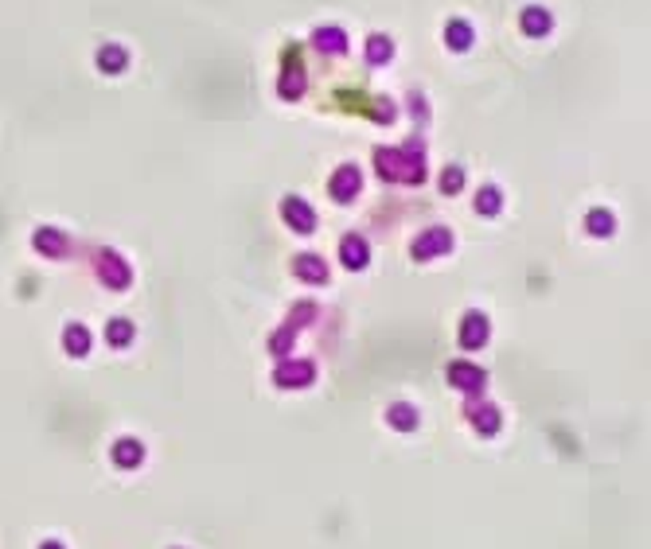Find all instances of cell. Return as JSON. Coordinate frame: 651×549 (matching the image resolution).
Wrapping results in <instances>:
<instances>
[{"label":"cell","instance_id":"9c48e42d","mask_svg":"<svg viewBox=\"0 0 651 549\" xmlns=\"http://www.w3.org/2000/svg\"><path fill=\"white\" fill-rule=\"evenodd\" d=\"M593 222H589V230H597V234H601V230H604V234H608V230H613V215H608V211H593Z\"/></svg>","mask_w":651,"mask_h":549},{"label":"cell","instance_id":"3957f363","mask_svg":"<svg viewBox=\"0 0 651 549\" xmlns=\"http://www.w3.org/2000/svg\"><path fill=\"white\" fill-rule=\"evenodd\" d=\"M285 215H289V222H297L301 230H312V215H308V207H304L301 199H289V203H285Z\"/></svg>","mask_w":651,"mask_h":549},{"label":"cell","instance_id":"8fae6325","mask_svg":"<svg viewBox=\"0 0 651 549\" xmlns=\"http://www.w3.org/2000/svg\"><path fill=\"white\" fill-rule=\"evenodd\" d=\"M382 55H386V59H390V43H386V39H374V43H371V59L378 62V59H382Z\"/></svg>","mask_w":651,"mask_h":549},{"label":"cell","instance_id":"4fadbf2b","mask_svg":"<svg viewBox=\"0 0 651 549\" xmlns=\"http://www.w3.org/2000/svg\"><path fill=\"white\" fill-rule=\"evenodd\" d=\"M441 183H445V191H457V187H460V167L445 172V179H441Z\"/></svg>","mask_w":651,"mask_h":549},{"label":"cell","instance_id":"30bf717a","mask_svg":"<svg viewBox=\"0 0 651 549\" xmlns=\"http://www.w3.org/2000/svg\"><path fill=\"white\" fill-rule=\"evenodd\" d=\"M117 460H121V464H133V460H141V448H137V444H121Z\"/></svg>","mask_w":651,"mask_h":549},{"label":"cell","instance_id":"6da1fadb","mask_svg":"<svg viewBox=\"0 0 651 549\" xmlns=\"http://www.w3.org/2000/svg\"><path fill=\"white\" fill-rule=\"evenodd\" d=\"M355 191H359V172H355V167H343L336 176V199H351Z\"/></svg>","mask_w":651,"mask_h":549},{"label":"cell","instance_id":"ba28073f","mask_svg":"<svg viewBox=\"0 0 651 549\" xmlns=\"http://www.w3.org/2000/svg\"><path fill=\"white\" fill-rule=\"evenodd\" d=\"M67 351H74V355H82L86 351V331L82 327H71V331H67Z\"/></svg>","mask_w":651,"mask_h":549},{"label":"cell","instance_id":"7a4b0ae2","mask_svg":"<svg viewBox=\"0 0 651 549\" xmlns=\"http://www.w3.org/2000/svg\"><path fill=\"white\" fill-rule=\"evenodd\" d=\"M523 27H527V36H546V32H550V16H546L542 8H527Z\"/></svg>","mask_w":651,"mask_h":549},{"label":"cell","instance_id":"7c38bea8","mask_svg":"<svg viewBox=\"0 0 651 549\" xmlns=\"http://www.w3.org/2000/svg\"><path fill=\"white\" fill-rule=\"evenodd\" d=\"M476 207H480V211H488V215H492L495 207H499V195H495V191H483V199H480V203H476Z\"/></svg>","mask_w":651,"mask_h":549},{"label":"cell","instance_id":"5bb4252c","mask_svg":"<svg viewBox=\"0 0 651 549\" xmlns=\"http://www.w3.org/2000/svg\"><path fill=\"white\" fill-rule=\"evenodd\" d=\"M113 339H117V347H121L129 339V327H125V323H113Z\"/></svg>","mask_w":651,"mask_h":549},{"label":"cell","instance_id":"8992f818","mask_svg":"<svg viewBox=\"0 0 651 549\" xmlns=\"http://www.w3.org/2000/svg\"><path fill=\"white\" fill-rule=\"evenodd\" d=\"M483 331H488V327H483V320H476V316H472L468 327H464V347H480V343H483Z\"/></svg>","mask_w":651,"mask_h":549},{"label":"cell","instance_id":"5b68a950","mask_svg":"<svg viewBox=\"0 0 651 549\" xmlns=\"http://www.w3.org/2000/svg\"><path fill=\"white\" fill-rule=\"evenodd\" d=\"M98 62H102V71H121V67H125V51L109 47V51H102V55H98Z\"/></svg>","mask_w":651,"mask_h":549},{"label":"cell","instance_id":"52a82bcc","mask_svg":"<svg viewBox=\"0 0 651 549\" xmlns=\"http://www.w3.org/2000/svg\"><path fill=\"white\" fill-rule=\"evenodd\" d=\"M448 39H453V47H468L472 43V32H468V24H448Z\"/></svg>","mask_w":651,"mask_h":549},{"label":"cell","instance_id":"277c9868","mask_svg":"<svg viewBox=\"0 0 651 549\" xmlns=\"http://www.w3.org/2000/svg\"><path fill=\"white\" fill-rule=\"evenodd\" d=\"M343 261H347V265H363V261H367V246H363L359 238H347V242H343Z\"/></svg>","mask_w":651,"mask_h":549}]
</instances>
